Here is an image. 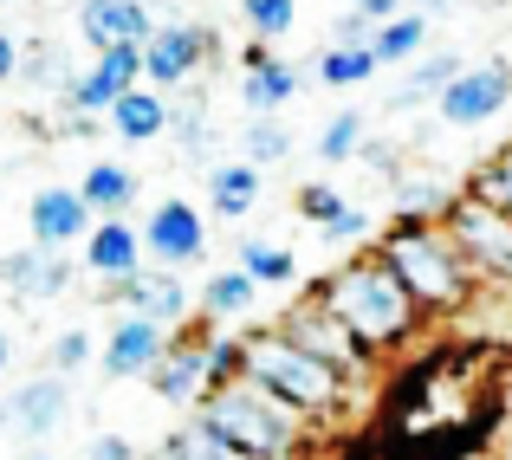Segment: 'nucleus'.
Wrapping results in <instances>:
<instances>
[{
  "instance_id": "f03ea898",
  "label": "nucleus",
  "mask_w": 512,
  "mask_h": 460,
  "mask_svg": "<svg viewBox=\"0 0 512 460\" xmlns=\"http://www.w3.org/2000/svg\"><path fill=\"white\" fill-rule=\"evenodd\" d=\"M376 253L389 260V273L409 286V299L422 305L428 318L467 311V305H474V292H480L441 221H402V214H389V227L376 234Z\"/></svg>"
},
{
  "instance_id": "39448f33",
  "label": "nucleus",
  "mask_w": 512,
  "mask_h": 460,
  "mask_svg": "<svg viewBox=\"0 0 512 460\" xmlns=\"http://www.w3.org/2000/svg\"><path fill=\"white\" fill-rule=\"evenodd\" d=\"M441 227H448L454 253L467 260L474 286H493V292H512V214L487 208L480 195L454 188V201L441 208Z\"/></svg>"
},
{
  "instance_id": "4c0bfd02",
  "label": "nucleus",
  "mask_w": 512,
  "mask_h": 460,
  "mask_svg": "<svg viewBox=\"0 0 512 460\" xmlns=\"http://www.w3.org/2000/svg\"><path fill=\"white\" fill-rule=\"evenodd\" d=\"M357 162H363L370 175H383V182H396V175H402V156L389 150V143H370V137L357 143Z\"/></svg>"
},
{
  "instance_id": "a211bd4d",
  "label": "nucleus",
  "mask_w": 512,
  "mask_h": 460,
  "mask_svg": "<svg viewBox=\"0 0 512 460\" xmlns=\"http://www.w3.org/2000/svg\"><path fill=\"white\" fill-rule=\"evenodd\" d=\"M305 65H292V59H266V65H253V72H240V104H247V117H279V104H292L305 91Z\"/></svg>"
},
{
  "instance_id": "aec40b11",
  "label": "nucleus",
  "mask_w": 512,
  "mask_h": 460,
  "mask_svg": "<svg viewBox=\"0 0 512 460\" xmlns=\"http://www.w3.org/2000/svg\"><path fill=\"white\" fill-rule=\"evenodd\" d=\"M78 201L91 208V221H117L124 208H137V175L124 169V162H91L85 182H78Z\"/></svg>"
},
{
  "instance_id": "f3484780",
  "label": "nucleus",
  "mask_w": 512,
  "mask_h": 460,
  "mask_svg": "<svg viewBox=\"0 0 512 460\" xmlns=\"http://www.w3.org/2000/svg\"><path fill=\"white\" fill-rule=\"evenodd\" d=\"M143 266V240H137V227L117 214V221H91V234H85V273H98L104 286L111 279H130Z\"/></svg>"
},
{
  "instance_id": "de8ad7c7",
  "label": "nucleus",
  "mask_w": 512,
  "mask_h": 460,
  "mask_svg": "<svg viewBox=\"0 0 512 460\" xmlns=\"http://www.w3.org/2000/svg\"><path fill=\"white\" fill-rule=\"evenodd\" d=\"M33 460H52V454H33Z\"/></svg>"
},
{
  "instance_id": "c85d7f7f",
  "label": "nucleus",
  "mask_w": 512,
  "mask_h": 460,
  "mask_svg": "<svg viewBox=\"0 0 512 460\" xmlns=\"http://www.w3.org/2000/svg\"><path fill=\"white\" fill-rule=\"evenodd\" d=\"M286 156H292V130L279 117H247L240 124V162L266 169V162H286Z\"/></svg>"
},
{
  "instance_id": "6ab92c4d",
  "label": "nucleus",
  "mask_w": 512,
  "mask_h": 460,
  "mask_svg": "<svg viewBox=\"0 0 512 460\" xmlns=\"http://www.w3.org/2000/svg\"><path fill=\"white\" fill-rule=\"evenodd\" d=\"M0 279H7L20 299H59V292L72 286V266L52 247H26V253H7V260H0Z\"/></svg>"
},
{
  "instance_id": "9b49d317",
  "label": "nucleus",
  "mask_w": 512,
  "mask_h": 460,
  "mask_svg": "<svg viewBox=\"0 0 512 460\" xmlns=\"http://www.w3.org/2000/svg\"><path fill=\"white\" fill-rule=\"evenodd\" d=\"M130 85H143V46H104L98 65H91L85 78H72V85H65V111L98 117V111H111Z\"/></svg>"
},
{
  "instance_id": "79ce46f5",
  "label": "nucleus",
  "mask_w": 512,
  "mask_h": 460,
  "mask_svg": "<svg viewBox=\"0 0 512 460\" xmlns=\"http://www.w3.org/2000/svg\"><path fill=\"white\" fill-rule=\"evenodd\" d=\"M402 7H409V0H350V13H363L370 26H376V20H396Z\"/></svg>"
},
{
  "instance_id": "cd10ccee",
  "label": "nucleus",
  "mask_w": 512,
  "mask_h": 460,
  "mask_svg": "<svg viewBox=\"0 0 512 460\" xmlns=\"http://www.w3.org/2000/svg\"><path fill=\"white\" fill-rule=\"evenodd\" d=\"M240 273L253 286H292L299 279V253L273 247V240H240Z\"/></svg>"
},
{
  "instance_id": "a18cd8bd",
  "label": "nucleus",
  "mask_w": 512,
  "mask_h": 460,
  "mask_svg": "<svg viewBox=\"0 0 512 460\" xmlns=\"http://www.w3.org/2000/svg\"><path fill=\"white\" fill-rule=\"evenodd\" d=\"M409 13H422V20H428V13H448V0H409Z\"/></svg>"
},
{
  "instance_id": "20e7f679",
  "label": "nucleus",
  "mask_w": 512,
  "mask_h": 460,
  "mask_svg": "<svg viewBox=\"0 0 512 460\" xmlns=\"http://www.w3.org/2000/svg\"><path fill=\"white\" fill-rule=\"evenodd\" d=\"M240 376L266 383L273 396H286L305 422H331V415L350 409V383H344V376H331L318 357H305L299 344H286L273 324L240 331Z\"/></svg>"
},
{
  "instance_id": "423d86ee",
  "label": "nucleus",
  "mask_w": 512,
  "mask_h": 460,
  "mask_svg": "<svg viewBox=\"0 0 512 460\" xmlns=\"http://www.w3.org/2000/svg\"><path fill=\"white\" fill-rule=\"evenodd\" d=\"M273 331L286 337V344H299L305 357H318L331 376H344L350 389H357V383H370V376H376V357H370V350H363L357 337L344 331L338 318H331L325 305L312 299V292H305V299L292 305V311H279V318H273Z\"/></svg>"
},
{
  "instance_id": "f257e3e1",
  "label": "nucleus",
  "mask_w": 512,
  "mask_h": 460,
  "mask_svg": "<svg viewBox=\"0 0 512 460\" xmlns=\"http://www.w3.org/2000/svg\"><path fill=\"white\" fill-rule=\"evenodd\" d=\"M305 292H312V299L325 305L370 357H396V350H409L415 337L428 331V311L409 299V286L389 273V260L376 247L357 253V260H344L338 273L312 279Z\"/></svg>"
},
{
  "instance_id": "9d476101",
  "label": "nucleus",
  "mask_w": 512,
  "mask_h": 460,
  "mask_svg": "<svg viewBox=\"0 0 512 460\" xmlns=\"http://www.w3.org/2000/svg\"><path fill=\"white\" fill-rule=\"evenodd\" d=\"M214 52V33L208 26H156L143 39V85L150 91H175L201 72V59Z\"/></svg>"
},
{
  "instance_id": "37998d69",
  "label": "nucleus",
  "mask_w": 512,
  "mask_h": 460,
  "mask_svg": "<svg viewBox=\"0 0 512 460\" xmlns=\"http://www.w3.org/2000/svg\"><path fill=\"white\" fill-rule=\"evenodd\" d=\"M13 72H20V46H13V39L7 33H0V85H7V78Z\"/></svg>"
},
{
  "instance_id": "0eeeda50",
  "label": "nucleus",
  "mask_w": 512,
  "mask_h": 460,
  "mask_svg": "<svg viewBox=\"0 0 512 460\" xmlns=\"http://www.w3.org/2000/svg\"><path fill=\"white\" fill-rule=\"evenodd\" d=\"M512 104V65L506 59H487V65H461L448 85L435 91V117L454 130H474V124H493Z\"/></svg>"
},
{
  "instance_id": "ea45409f",
  "label": "nucleus",
  "mask_w": 512,
  "mask_h": 460,
  "mask_svg": "<svg viewBox=\"0 0 512 460\" xmlns=\"http://www.w3.org/2000/svg\"><path fill=\"white\" fill-rule=\"evenodd\" d=\"M331 46H370V20L363 13H338V26H331Z\"/></svg>"
},
{
  "instance_id": "72a5a7b5",
  "label": "nucleus",
  "mask_w": 512,
  "mask_h": 460,
  "mask_svg": "<svg viewBox=\"0 0 512 460\" xmlns=\"http://www.w3.org/2000/svg\"><path fill=\"white\" fill-rule=\"evenodd\" d=\"M201 370H208V396L240 376V337H201Z\"/></svg>"
},
{
  "instance_id": "49530a36",
  "label": "nucleus",
  "mask_w": 512,
  "mask_h": 460,
  "mask_svg": "<svg viewBox=\"0 0 512 460\" xmlns=\"http://www.w3.org/2000/svg\"><path fill=\"white\" fill-rule=\"evenodd\" d=\"M7 350H13V344H7V331H0V370H7Z\"/></svg>"
},
{
  "instance_id": "a19ab883",
  "label": "nucleus",
  "mask_w": 512,
  "mask_h": 460,
  "mask_svg": "<svg viewBox=\"0 0 512 460\" xmlns=\"http://www.w3.org/2000/svg\"><path fill=\"white\" fill-rule=\"evenodd\" d=\"M85 460H137V448H130L124 435H98V441L85 448Z\"/></svg>"
},
{
  "instance_id": "412c9836",
  "label": "nucleus",
  "mask_w": 512,
  "mask_h": 460,
  "mask_svg": "<svg viewBox=\"0 0 512 460\" xmlns=\"http://www.w3.org/2000/svg\"><path fill=\"white\" fill-rule=\"evenodd\" d=\"M104 117H111V130L124 143H150V137H163V130H169V98H163V91H150V85H130Z\"/></svg>"
},
{
  "instance_id": "6e6552de",
  "label": "nucleus",
  "mask_w": 512,
  "mask_h": 460,
  "mask_svg": "<svg viewBox=\"0 0 512 460\" xmlns=\"http://www.w3.org/2000/svg\"><path fill=\"white\" fill-rule=\"evenodd\" d=\"M137 240H143V253H150L156 266H169V273L208 260V221H201V208H188V201L150 208V221L137 227Z\"/></svg>"
},
{
  "instance_id": "393cba45",
  "label": "nucleus",
  "mask_w": 512,
  "mask_h": 460,
  "mask_svg": "<svg viewBox=\"0 0 512 460\" xmlns=\"http://www.w3.org/2000/svg\"><path fill=\"white\" fill-rule=\"evenodd\" d=\"M156 460H247V454H240L234 441H221L201 415H188V422L163 441V454H156Z\"/></svg>"
},
{
  "instance_id": "bb28decb",
  "label": "nucleus",
  "mask_w": 512,
  "mask_h": 460,
  "mask_svg": "<svg viewBox=\"0 0 512 460\" xmlns=\"http://www.w3.org/2000/svg\"><path fill=\"white\" fill-rule=\"evenodd\" d=\"M253 292H260V286H253L240 266H227V273H214L208 292H201V318H208V324L240 318V311H253Z\"/></svg>"
},
{
  "instance_id": "473e14b6",
  "label": "nucleus",
  "mask_w": 512,
  "mask_h": 460,
  "mask_svg": "<svg viewBox=\"0 0 512 460\" xmlns=\"http://www.w3.org/2000/svg\"><path fill=\"white\" fill-rule=\"evenodd\" d=\"M240 13H247L253 39H266V46H273L279 33H292V20H299V0H240Z\"/></svg>"
},
{
  "instance_id": "7ed1b4c3",
  "label": "nucleus",
  "mask_w": 512,
  "mask_h": 460,
  "mask_svg": "<svg viewBox=\"0 0 512 460\" xmlns=\"http://www.w3.org/2000/svg\"><path fill=\"white\" fill-rule=\"evenodd\" d=\"M195 409H201V422H208L214 435L234 441L247 460H292L299 441H305V428H312L286 396H273V389L253 383V376H234L227 389L201 396Z\"/></svg>"
},
{
  "instance_id": "e433bc0d",
  "label": "nucleus",
  "mask_w": 512,
  "mask_h": 460,
  "mask_svg": "<svg viewBox=\"0 0 512 460\" xmlns=\"http://www.w3.org/2000/svg\"><path fill=\"white\" fill-rule=\"evenodd\" d=\"M85 357H91V331H65L59 344H52V357H46V363H52V376H72Z\"/></svg>"
},
{
  "instance_id": "58836bf2",
  "label": "nucleus",
  "mask_w": 512,
  "mask_h": 460,
  "mask_svg": "<svg viewBox=\"0 0 512 460\" xmlns=\"http://www.w3.org/2000/svg\"><path fill=\"white\" fill-rule=\"evenodd\" d=\"M318 234H325V240H363V234H370V221H363V208H350V201H344V208L331 214Z\"/></svg>"
},
{
  "instance_id": "4be33fe9",
  "label": "nucleus",
  "mask_w": 512,
  "mask_h": 460,
  "mask_svg": "<svg viewBox=\"0 0 512 460\" xmlns=\"http://www.w3.org/2000/svg\"><path fill=\"white\" fill-rule=\"evenodd\" d=\"M208 208L221 214V221H247L253 208H260V169L253 162H221V169H208Z\"/></svg>"
},
{
  "instance_id": "c9c22d12",
  "label": "nucleus",
  "mask_w": 512,
  "mask_h": 460,
  "mask_svg": "<svg viewBox=\"0 0 512 460\" xmlns=\"http://www.w3.org/2000/svg\"><path fill=\"white\" fill-rule=\"evenodd\" d=\"M338 208H344V195H338V188H331V182H305L299 195H292V214H305V221H312V227H325V221H331V214H338Z\"/></svg>"
},
{
  "instance_id": "5701e85b",
  "label": "nucleus",
  "mask_w": 512,
  "mask_h": 460,
  "mask_svg": "<svg viewBox=\"0 0 512 460\" xmlns=\"http://www.w3.org/2000/svg\"><path fill=\"white\" fill-rule=\"evenodd\" d=\"M448 201H454L448 175H409V169H402L396 182H389V208H396L402 221H441Z\"/></svg>"
},
{
  "instance_id": "f8f14e48",
  "label": "nucleus",
  "mask_w": 512,
  "mask_h": 460,
  "mask_svg": "<svg viewBox=\"0 0 512 460\" xmlns=\"http://www.w3.org/2000/svg\"><path fill=\"white\" fill-rule=\"evenodd\" d=\"M65 409H72V389H65V376H33V383L13 389V402L0 409V428H13V435L26 441H46L52 428L65 422Z\"/></svg>"
},
{
  "instance_id": "7c9ffc66",
  "label": "nucleus",
  "mask_w": 512,
  "mask_h": 460,
  "mask_svg": "<svg viewBox=\"0 0 512 460\" xmlns=\"http://www.w3.org/2000/svg\"><path fill=\"white\" fill-rule=\"evenodd\" d=\"M357 143H363V117L338 111L325 130H318V162H325V169H344V162H357Z\"/></svg>"
},
{
  "instance_id": "4468645a",
  "label": "nucleus",
  "mask_w": 512,
  "mask_h": 460,
  "mask_svg": "<svg viewBox=\"0 0 512 460\" xmlns=\"http://www.w3.org/2000/svg\"><path fill=\"white\" fill-rule=\"evenodd\" d=\"M78 33H85L91 52L104 46H143L156 33L150 7L143 0H78Z\"/></svg>"
},
{
  "instance_id": "1a4fd4ad",
  "label": "nucleus",
  "mask_w": 512,
  "mask_h": 460,
  "mask_svg": "<svg viewBox=\"0 0 512 460\" xmlns=\"http://www.w3.org/2000/svg\"><path fill=\"white\" fill-rule=\"evenodd\" d=\"M104 299L124 305L130 318L163 324V331L188 324V286H182V273H169V266H137L130 279H111V286H104Z\"/></svg>"
},
{
  "instance_id": "2eb2a0df",
  "label": "nucleus",
  "mask_w": 512,
  "mask_h": 460,
  "mask_svg": "<svg viewBox=\"0 0 512 460\" xmlns=\"http://www.w3.org/2000/svg\"><path fill=\"white\" fill-rule=\"evenodd\" d=\"M163 350H169L163 324L130 318V311H124V318L111 324V337H104V376H111V383H124V376H150Z\"/></svg>"
},
{
  "instance_id": "ddd939ff",
  "label": "nucleus",
  "mask_w": 512,
  "mask_h": 460,
  "mask_svg": "<svg viewBox=\"0 0 512 460\" xmlns=\"http://www.w3.org/2000/svg\"><path fill=\"white\" fill-rule=\"evenodd\" d=\"M201 337H208V324H195V331L169 337V350L156 357V370H150L156 396L175 402V409H195V402L208 396V370H201Z\"/></svg>"
},
{
  "instance_id": "2f4dec72",
  "label": "nucleus",
  "mask_w": 512,
  "mask_h": 460,
  "mask_svg": "<svg viewBox=\"0 0 512 460\" xmlns=\"http://www.w3.org/2000/svg\"><path fill=\"white\" fill-rule=\"evenodd\" d=\"M318 78H325V85H338V91L363 85V78H376V59H370V46H331L325 59H318Z\"/></svg>"
},
{
  "instance_id": "a878e982",
  "label": "nucleus",
  "mask_w": 512,
  "mask_h": 460,
  "mask_svg": "<svg viewBox=\"0 0 512 460\" xmlns=\"http://www.w3.org/2000/svg\"><path fill=\"white\" fill-rule=\"evenodd\" d=\"M454 72H461V52H435V59H422V65H415V72L396 85V91H389V111H415V104L435 98V91L448 85Z\"/></svg>"
},
{
  "instance_id": "c756f323",
  "label": "nucleus",
  "mask_w": 512,
  "mask_h": 460,
  "mask_svg": "<svg viewBox=\"0 0 512 460\" xmlns=\"http://www.w3.org/2000/svg\"><path fill=\"white\" fill-rule=\"evenodd\" d=\"M467 195H480L487 208L512 214V143H506V150H493L474 175H467Z\"/></svg>"
},
{
  "instance_id": "b1692460",
  "label": "nucleus",
  "mask_w": 512,
  "mask_h": 460,
  "mask_svg": "<svg viewBox=\"0 0 512 460\" xmlns=\"http://www.w3.org/2000/svg\"><path fill=\"white\" fill-rule=\"evenodd\" d=\"M422 39H428V20H422V13H409V7H402L396 20H376L370 26V59H376V72H383V65H409L415 52H422Z\"/></svg>"
},
{
  "instance_id": "dca6fc26",
  "label": "nucleus",
  "mask_w": 512,
  "mask_h": 460,
  "mask_svg": "<svg viewBox=\"0 0 512 460\" xmlns=\"http://www.w3.org/2000/svg\"><path fill=\"white\" fill-rule=\"evenodd\" d=\"M26 227H33V247H72V240L91 234V208L78 201V188H39L33 208H26Z\"/></svg>"
},
{
  "instance_id": "f704fd0d",
  "label": "nucleus",
  "mask_w": 512,
  "mask_h": 460,
  "mask_svg": "<svg viewBox=\"0 0 512 460\" xmlns=\"http://www.w3.org/2000/svg\"><path fill=\"white\" fill-rule=\"evenodd\" d=\"M13 78H26V85H72V65H65V52L59 46H33V59H20V72Z\"/></svg>"
},
{
  "instance_id": "c03bdc74",
  "label": "nucleus",
  "mask_w": 512,
  "mask_h": 460,
  "mask_svg": "<svg viewBox=\"0 0 512 460\" xmlns=\"http://www.w3.org/2000/svg\"><path fill=\"white\" fill-rule=\"evenodd\" d=\"M273 59V46H266V39H253V46H240V72H253V65H266Z\"/></svg>"
}]
</instances>
